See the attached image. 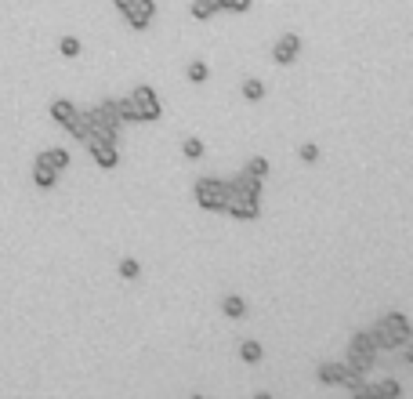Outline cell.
I'll return each mask as SVG.
<instances>
[{
    "instance_id": "18",
    "label": "cell",
    "mask_w": 413,
    "mask_h": 399,
    "mask_svg": "<svg viewBox=\"0 0 413 399\" xmlns=\"http://www.w3.org/2000/svg\"><path fill=\"white\" fill-rule=\"evenodd\" d=\"M261 356H265V349H261V341H239V360L243 363H261Z\"/></svg>"
},
{
    "instance_id": "4",
    "label": "cell",
    "mask_w": 413,
    "mask_h": 399,
    "mask_svg": "<svg viewBox=\"0 0 413 399\" xmlns=\"http://www.w3.org/2000/svg\"><path fill=\"white\" fill-rule=\"evenodd\" d=\"M225 215H232L236 222H254V218L261 215V207H257V200H254V196L229 193V200H225Z\"/></svg>"
},
{
    "instance_id": "21",
    "label": "cell",
    "mask_w": 413,
    "mask_h": 399,
    "mask_svg": "<svg viewBox=\"0 0 413 399\" xmlns=\"http://www.w3.org/2000/svg\"><path fill=\"white\" fill-rule=\"evenodd\" d=\"M210 15H217L214 0H192V18H196V22H207Z\"/></svg>"
},
{
    "instance_id": "20",
    "label": "cell",
    "mask_w": 413,
    "mask_h": 399,
    "mask_svg": "<svg viewBox=\"0 0 413 399\" xmlns=\"http://www.w3.org/2000/svg\"><path fill=\"white\" fill-rule=\"evenodd\" d=\"M374 388H377V399H399L402 395V385L395 381V377H384V381H377Z\"/></svg>"
},
{
    "instance_id": "19",
    "label": "cell",
    "mask_w": 413,
    "mask_h": 399,
    "mask_svg": "<svg viewBox=\"0 0 413 399\" xmlns=\"http://www.w3.org/2000/svg\"><path fill=\"white\" fill-rule=\"evenodd\" d=\"M348 345H352V349H363V352H374V356L381 352V349H377V341H374V334H370V330H356Z\"/></svg>"
},
{
    "instance_id": "11",
    "label": "cell",
    "mask_w": 413,
    "mask_h": 399,
    "mask_svg": "<svg viewBox=\"0 0 413 399\" xmlns=\"http://www.w3.org/2000/svg\"><path fill=\"white\" fill-rule=\"evenodd\" d=\"M33 185H36V189H43V193H48V189H55V185H58V171H55L51 163H43L40 156L33 160Z\"/></svg>"
},
{
    "instance_id": "8",
    "label": "cell",
    "mask_w": 413,
    "mask_h": 399,
    "mask_svg": "<svg viewBox=\"0 0 413 399\" xmlns=\"http://www.w3.org/2000/svg\"><path fill=\"white\" fill-rule=\"evenodd\" d=\"M374 363H377L374 352H363V349H352V345H348V356H344V367H348V370L370 374V370H374Z\"/></svg>"
},
{
    "instance_id": "31",
    "label": "cell",
    "mask_w": 413,
    "mask_h": 399,
    "mask_svg": "<svg viewBox=\"0 0 413 399\" xmlns=\"http://www.w3.org/2000/svg\"><path fill=\"white\" fill-rule=\"evenodd\" d=\"M113 4H116V8H120V15H123V11H127L130 4H135V0H113Z\"/></svg>"
},
{
    "instance_id": "28",
    "label": "cell",
    "mask_w": 413,
    "mask_h": 399,
    "mask_svg": "<svg viewBox=\"0 0 413 399\" xmlns=\"http://www.w3.org/2000/svg\"><path fill=\"white\" fill-rule=\"evenodd\" d=\"M301 160H304V163H316V160H319V145H316V142H304V145H301Z\"/></svg>"
},
{
    "instance_id": "27",
    "label": "cell",
    "mask_w": 413,
    "mask_h": 399,
    "mask_svg": "<svg viewBox=\"0 0 413 399\" xmlns=\"http://www.w3.org/2000/svg\"><path fill=\"white\" fill-rule=\"evenodd\" d=\"M120 276H123V280H138V276H142V265H138L135 258H123V262H120Z\"/></svg>"
},
{
    "instance_id": "3",
    "label": "cell",
    "mask_w": 413,
    "mask_h": 399,
    "mask_svg": "<svg viewBox=\"0 0 413 399\" xmlns=\"http://www.w3.org/2000/svg\"><path fill=\"white\" fill-rule=\"evenodd\" d=\"M130 98H135V106H138V116L142 123H152V120H160L163 106H160V95L149 88V83H138L135 91H130Z\"/></svg>"
},
{
    "instance_id": "14",
    "label": "cell",
    "mask_w": 413,
    "mask_h": 399,
    "mask_svg": "<svg viewBox=\"0 0 413 399\" xmlns=\"http://www.w3.org/2000/svg\"><path fill=\"white\" fill-rule=\"evenodd\" d=\"M65 131H69L76 142H83V145H87V138H91V120H87V113H83V109H76V116H73L69 123H65Z\"/></svg>"
},
{
    "instance_id": "12",
    "label": "cell",
    "mask_w": 413,
    "mask_h": 399,
    "mask_svg": "<svg viewBox=\"0 0 413 399\" xmlns=\"http://www.w3.org/2000/svg\"><path fill=\"white\" fill-rule=\"evenodd\" d=\"M344 374H348V367L344 363H334V360H326V363H319V370H316V377H319V385H341L344 381Z\"/></svg>"
},
{
    "instance_id": "25",
    "label": "cell",
    "mask_w": 413,
    "mask_h": 399,
    "mask_svg": "<svg viewBox=\"0 0 413 399\" xmlns=\"http://www.w3.org/2000/svg\"><path fill=\"white\" fill-rule=\"evenodd\" d=\"M207 76H210V66H207V62H200V58L189 62V80H192V83H207Z\"/></svg>"
},
{
    "instance_id": "7",
    "label": "cell",
    "mask_w": 413,
    "mask_h": 399,
    "mask_svg": "<svg viewBox=\"0 0 413 399\" xmlns=\"http://www.w3.org/2000/svg\"><path fill=\"white\" fill-rule=\"evenodd\" d=\"M87 149H91V156H95V163L102 167V171H113V167L120 163L116 142H102V138H91V142H87Z\"/></svg>"
},
{
    "instance_id": "30",
    "label": "cell",
    "mask_w": 413,
    "mask_h": 399,
    "mask_svg": "<svg viewBox=\"0 0 413 399\" xmlns=\"http://www.w3.org/2000/svg\"><path fill=\"white\" fill-rule=\"evenodd\" d=\"M399 349H402V360H406V363L413 367V338H406V341H402Z\"/></svg>"
},
{
    "instance_id": "2",
    "label": "cell",
    "mask_w": 413,
    "mask_h": 399,
    "mask_svg": "<svg viewBox=\"0 0 413 399\" xmlns=\"http://www.w3.org/2000/svg\"><path fill=\"white\" fill-rule=\"evenodd\" d=\"M196 203L203 207V211H217V215H225V200L232 193V185L222 182V178H200L196 182Z\"/></svg>"
},
{
    "instance_id": "23",
    "label": "cell",
    "mask_w": 413,
    "mask_h": 399,
    "mask_svg": "<svg viewBox=\"0 0 413 399\" xmlns=\"http://www.w3.org/2000/svg\"><path fill=\"white\" fill-rule=\"evenodd\" d=\"M243 171H250L254 178H261V182H265V178H269V160H265V156H250Z\"/></svg>"
},
{
    "instance_id": "5",
    "label": "cell",
    "mask_w": 413,
    "mask_h": 399,
    "mask_svg": "<svg viewBox=\"0 0 413 399\" xmlns=\"http://www.w3.org/2000/svg\"><path fill=\"white\" fill-rule=\"evenodd\" d=\"M297 55H301V36L297 33H287V36L276 40V48H272V62H276V66H294Z\"/></svg>"
},
{
    "instance_id": "17",
    "label": "cell",
    "mask_w": 413,
    "mask_h": 399,
    "mask_svg": "<svg viewBox=\"0 0 413 399\" xmlns=\"http://www.w3.org/2000/svg\"><path fill=\"white\" fill-rule=\"evenodd\" d=\"M116 109H120V120H123V123H142V116H138V106H135V98H130V95L116 98Z\"/></svg>"
},
{
    "instance_id": "9",
    "label": "cell",
    "mask_w": 413,
    "mask_h": 399,
    "mask_svg": "<svg viewBox=\"0 0 413 399\" xmlns=\"http://www.w3.org/2000/svg\"><path fill=\"white\" fill-rule=\"evenodd\" d=\"M229 185H232V193H239V196L261 200V178H254L250 171H239L236 178H229Z\"/></svg>"
},
{
    "instance_id": "22",
    "label": "cell",
    "mask_w": 413,
    "mask_h": 399,
    "mask_svg": "<svg viewBox=\"0 0 413 399\" xmlns=\"http://www.w3.org/2000/svg\"><path fill=\"white\" fill-rule=\"evenodd\" d=\"M243 98H247V102H261V98H265V83L254 80V76H247V80H243Z\"/></svg>"
},
{
    "instance_id": "1",
    "label": "cell",
    "mask_w": 413,
    "mask_h": 399,
    "mask_svg": "<svg viewBox=\"0 0 413 399\" xmlns=\"http://www.w3.org/2000/svg\"><path fill=\"white\" fill-rule=\"evenodd\" d=\"M370 334H374V341L381 352H391L399 349L406 338H413V323L402 316V312H388L384 320H377L374 327H370Z\"/></svg>"
},
{
    "instance_id": "15",
    "label": "cell",
    "mask_w": 413,
    "mask_h": 399,
    "mask_svg": "<svg viewBox=\"0 0 413 399\" xmlns=\"http://www.w3.org/2000/svg\"><path fill=\"white\" fill-rule=\"evenodd\" d=\"M40 160H43V163H51L55 171L62 175L65 167H69V149H62V145H55V149H43V153H40Z\"/></svg>"
},
{
    "instance_id": "26",
    "label": "cell",
    "mask_w": 413,
    "mask_h": 399,
    "mask_svg": "<svg viewBox=\"0 0 413 399\" xmlns=\"http://www.w3.org/2000/svg\"><path fill=\"white\" fill-rule=\"evenodd\" d=\"M58 55L76 58V55H80V40H76V36H62V40H58Z\"/></svg>"
},
{
    "instance_id": "16",
    "label": "cell",
    "mask_w": 413,
    "mask_h": 399,
    "mask_svg": "<svg viewBox=\"0 0 413 399\" xmlns=\"http://www.w3.org/2000/svg\"><path fill=\"white\" fill-rule=\"evenodd\" d=\"M222 312L229 320H243L247 316V302L239 298V294H229V298H222Z\"/></svg>"
},
{
    "instance_id": "6",
    "label": "cell",
    "mask_w": 413,
    "mask_h": 399,
    "mask_svg": "<svg viewBox=\"0 0 413 399\" xmlns=\"http://www.w3.org/2000/svg\"><path fill=\"white\" fill-rule=\"evenodd\" d=\"M152 15H156V4H152V0H135V4H130L127 11H123V18H127V26L130 29H149V22H152Z\"/></svg>"
},
{
    "instance_id": "29",
    "label": "cell",
    "mask_w": 413,
    "mask_h": 399,
    "mask_svg": "<svg viewBox=\"0 0 413 399\" xmlns=\"http://www.w3.org/2000/svg\"><path fill=\"white\" fill-rule=\"evenodd\" d=\"M225 11H232V15H247V11H250V0H225Z\"/></svg>"
},
{
    "instance_id": "10",
    "label": "cell",
    "mask_w": 413,
    "mask_h": 399,
    "mask_svg": "<svg viewBox=\"0 0 413 399\" xmlns=\"http://www.w3.org/2000/svg\"><path fill=\"white\" fill-rule=\"evenodd\" d=\"M102 123H109V128H113L116 135H120V128H123V120H120V109H116V98H102L98 106L91 109Z\"/></svg>"
},
{
    "instance_id": "24",
    "label": "cell",
    "mask_w": 413,
    "mask_h": 399,
    "mask_svg": "<svg viewBox=\"0 0 413 399\" xmlns=\"http://www.w3.org/2000/svg\"><path fill=\"white\" fill-rule=\"evenodd\" d=\"M182 153H185L189 160H200V156L207 153V145H203V138H185V142H182Z\"/></svg>"
},
{
    "instance_id": "13",
    "label": "cell",
    "mask_w": 413,
    "mask_h": 399,
    "mask_svg": "<svg viewBox=\"0 0 413 399\" xmlns=\"http://www.w3.org/2000/svg\"><path fill=\"white\" fill-rule=\"evenodd\" d=\"M48 113H51V120L58 123V128H65V123H69V120L76 116V106H73V102H69V98H55Z\"/></svg>"
}]
</instances>
